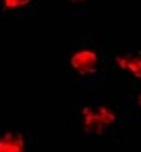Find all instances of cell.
<instances>
[{
    "instance_id": "obj_2",
    "label": "cell",
    "mask_w": 141,
    "mask_h": 152,
    "mask_svg": "<svg viewBox=\"0 0 141 152\" xmlns=\"http://www.w3.org/2000/svg\"><path fill=\"white\" fill-rule=\"evenodd\" d=\"M118 120V113L115 107L104 100L91 97L88 100L76 104L70 112L71 128L79 134L86 136H104Z\"/></svg>"
},
{
    "instance_id": "obj_4",
    "label": "cell",
    "mask_w": 141,
    "mask_h": 152,
    "mask_svg": "<svg viewBox=\"0 0 141 152\" xmlns=\"http://www.w3.org/2000/svg\"><path fill=\"white\" fill-rule=\"evenodd\" d=\"M37 136L29 123L18 118L0 121V152H26L37 147Z\"/></svg>"
},
{
    "instance_id": "obj_6",
    "label": "cell",
    "mask_w": 141,
    "mask_h": 152,
    "mask_svg": "<svg viewBox=\"0 0 141 152\" xmlns=\"http://www.w3.org/2000/svg\"><path fill=\"white\" fill-rule=\"evenodd\" d=\"M63 12L68 18H86L94 10L97 0H62Z\"/></svg>"
},
{
    "instance_id": "obj_7",
    "label": "cell",
    "mask_w": 141,
    "mask_h": 152,
    "mask_svg": "<svg viewBox=\"0 0 141 152\" xmlns=\"http://www.w3.org/2000/svg\"><path fill=\"white\" fill-rule=\"evenodd\" d=\"M136 105H138V108L141 110V91L136 94Z\"/></svg>"
},
{
    "instance_id": "obj_3",
    "label": "cell",
    "mask_w": 141,
    "mask_h": 152,
    "mask_svg": "<svg viewBox=\"0 0 141 152\" xmlns=\"http://www.w3.org/2000/svg\"><path fill=\"white\" fill-rule=\"evenodd\" d=\"M55 0H0V21L12 28L32 24Z\"/></svg>"
},
{
    "instance_id": "obj_1",
    "label": "cell",
    "mask_w": 141,
    "mask_h": 152,
    "mask_svg": "<svg viewBox=\"0 0 141 152\" xmlns=\"http://www.w3.org/2000/svg\"><path fill=\"white\" fill-rule=\"evenodd\" d=\"M54 75L62 84L78 92H99L114 66L106 37L91 31L60 32L52 47Z\"/></svg>"
},
{
    "instance_id": "obj_5",
    "label": "cell",
    "mask_w": 141,
    "mask_h": 152,
    "mask_svg": "<svg viewBox=\"0 0 141 152\" xmlns=\"http://www.w3.org/2000/svg\"><path fill=\"white\" fill-rule=\"evenodd\" d=\"M112 61L118 70L125 71L135 81L141 83V44L115 52L112 55Z\"/></svg>"
}]
</instances>
